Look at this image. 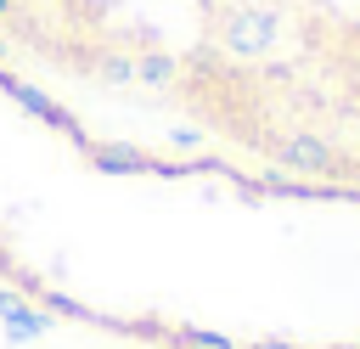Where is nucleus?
<instances>
[{
	"label": "nucleus",
	"mask_w": 360,
	"mask_h": 349,
	"mask_svg": "<svg viewBox=\"0 0 360 349\" xmlns=\"http://www.w3.org/2000/svg\"><path fill=\"white\" fill-rule=\"evenodd\" d=\"M0 79L107 152L360 197V0H0Z\"/></svg>",
	"instance_id": "1"
},
{
	"label": "nucleus",
	"mask_w": 360,
	"mask_h": 349,
	"mask_svg": "<svg viewBox=\"0 0 360 349\" xmlns=\"http://www.w3.org/2000/svg\"><path fill=\"white\" fill-rule=\"evenodd\" d=\"M152 349H180V343H169V338H152Z\"/></svg>",
	"instance_id": "2"
}]
</instances>
